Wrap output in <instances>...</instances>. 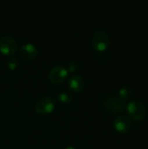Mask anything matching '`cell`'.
I'll return each mask as SVG.
<instances>
[{
  "label": "cell",
  "mask_w": 148,
  "mask_h": 149,
  "mask_svg": "<svg viewBox=\"0 0 148 149\" xmlns=\"http://www.w3.org/2000/svg\"><path fill=\"white\" fill-rule=\"evenodd\" d=\"M128 116L137 121H140L145 119L147 115V108L145 105L139 100H133L127 103L126 107Z\"/></svg>",
  "instance_id": "1"
},
{
  "label": "cell",
  "mask_w": 148,
  "mask_h": 149,
  "mask_svg": "<svg viewBox=\"0 0 148 149\" xmlns=\"http://www.w3.org/2000/svg\"><path fill=\"white\" fill-rule=\"evenodd\" d=\"M111 44L109 35L104 31H97L93 33L92 38V45L93 49L98 52H106Z\"/></svg>",
  "instance_id": "2"
},
{
  "label": "cell",
  "mask_w": 148,
  "mask_h": 149,
  "mask_svg": "<svg viewBox=\"0 0 148 149\" xmlns=\"http://www.w3.org/2000/svg\"><path fill=\"white\" fill-rule=\"evenodd\" d=\"M56 107L55 100L48 96L40 97L34 105V109L37 113L40 115H46L51 113Z\"/></svg>",
  "instance_id": "3"
},
{
  "label": "cell",
  "mask_w": 148,
  "mask_h": 149,
  "mask_svg": "<svg viewBox=\"0 0 148 149\" xmlns=\"http://www.w3.org/2000/svg\"><path fill=\"white\" fill-rule=\"evenodd\" d=\"M125 103L122 100H120L118 96L111 95L106 97L104 100V107L105 108L113 114L120 113L125 109Z\"/></svg>",
  "instance_id": "4"
},
{
  "label": "cell",
  "mask_w": 148,
  "mask_h": 149,
  "mask_svg": "<svg viewBox=\"0 0 148 149\" xmlns=\"http://www.w3.org/2000/svg\"><path fill=\"white\" fill-rule=\"evenodd\" d=\"M17 50V40L10 36L0 38V52L4 56H13Z\"/></svg>",
  "instance_id": "5"
},
{
  "label": "cell",
  "mask_w": 148,
  "mask_h": 149,
  "mask_svg": "<svg viewBox=\"0 0 148 149\" xmlns=\"http://www.w3.org/2000/svg\"><path fill=\"white\" fill-rule=\"evenodd\" d=\"M68 71L63 65H56L48 72V79L54 85L62 84L68 77Z\"/></svg>",
  "instance_id": "6"
},
{
  "label": "cell",
  "mask_w": 148,
  "mask_h": 149,
  "mask_svg": "<svg viewBox=\"0 0 148 149\" xmlns=\"http://www.w3.org/2000/svg\"><path fill=\"white\" fill-rule=\"evenodd\" d=\"M38 48L35 45L31 43L23 44L18 51V54L20 58L25 61H31L36 58L38 56Z\"/></svg>",
  "instance_id": "7"
},
{
  "label": "cell",
  "mask_w": 148,
  "mask_h": 149,
  "mask_svg": "<svg viewBox=\"0 0 148 149\" xmlns=\"http://www.w3.org/2000/svg\"><path fill=\"white\" fill-rule=\"evenodd\" d=\"M131 120L126 115H119L113 120V127L119 134H126L131 129Z\"/></svg>",
  "instance_id": "8"
},
{
  "label": "cell",
  "mask_w": 148,
  "mask_h": 149,
  "mask_svg": "<svg viewBox=\"0 0 148 149\" xmlns=\"http://www.w3.org/2000/svg\"><path fill=\"white\" fill-rule=\"evenodd\" d=\"M67 86L72 92L80 93L85 87V80L80 75H72L69 78Z\"/></svg>",
  "instance_id": "9"
},
{
  "label": "cell",
  "mask_w": 148,
  "mask_h": 149,
  "mask_svg": "<svg viewBox=\"0 0 148 149\" xmlns=\"http://www.w3.org/2000/svg\"><path fill=\"white\" fill-rule=\"evenodd\" d=\"M133 91L132 88L129 86H123L120 90H119V98L120 100H122L124 102H126V100H128L131 96H132Z\"/></svg>",
  "instance_id": "10"
},
{
  "label": "cell",
  "mask_w": 148,
  "mask_h": 149,
  "mask_svg": "<svg viewBox=\"0 0 148 149\" xmlns=\"http://www.w3.org/2000/svg\"><path fill=\"white\" fill-rule=\"evenodd\" d=\"M57 100L59 102L63 103V104H69V103H71L72 101L73 97H72V94L70 92L62 91L57 95Z\"/></svg>",
  "instance_id": "11"
},
{
  "label": "cell",
  "mask_w": 148,
  "mask_h": 149,
  "mask_svg": "<svg viewBox=\"0 0 148 149\" xmlns=\"http://www.w3.org/2000/svg\"><path fill=\"white\" fill-rule=\"evenodd\" d=\"M18 65H19V61H18V59H17V58H15V57L10 58L8 59V61L6 62V66H7V68H8L10 71H11V72L17 70V68L18 67Z\"/></svg>",
  "instance_id": "12"
},
{
  "label": "cell",
  "mask_w": 148,
  "mask_h": 149,
  "mask_svg": "<svg viewBox=\"0 0 148 149\" xmlns=\"http://www.w3.org/2000/svg\"><path fill=\"white\" fill-rule=\"evenodd\" d=\"M66 69H67L69 73H73V72H75L80 69V64L78 61H72L69 63Z\"/></svg>",
  "instance_id": "13"
},
{
  "label": "cell",
  "mask_w": 148,
  "mask_h": 149,
  "mask_svg": "<svg viewBox=\"0 0 148 149\" xmlns=\"http://www.w3.org/2000/svg\"><path fill=\"white\" fill-rule=\"evenodd\" d=\"M63 149H77L75 147H73V146H66V147H65Z\"/></svg>",
  "instance_id": "14"
}]
</instances>
